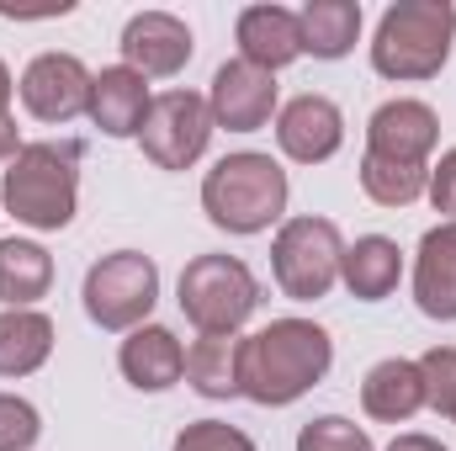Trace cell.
I'll use <instances>...</instances> for the list:
<instances>
[{
    "mask_svg": "<svg viewBox=\"0 0 456 451\" xmlns=\"http://www.w3.org/2000/svg\"><path fill=\"white\" fill-rule=\"evenodd\" d=\"M335 366V340L314 319H271L239 340V398L260 409H287L314 393Z\"/></svg>",
    "mask_w": 456,
    "mask_h": 451,
    "instance_id": "obj_1",
    "label": "cell"
},
{
    "mask_svg": "<svg viewBox=\"0 0 456 451\" xmlns=\"http://www.w3.org/2000/svg\"><path fill=\"white\" fill-rule=\"evenodd\" d=\"M80 160H86L80 138L21 144V154L5 165V181H0L5 213L16 224L37 228V234L69 228L75 224V208H80Z\"/></svg>",
    "mask_w": 456,
    "mask_h": 451,
    "instance_id": "obj_2",
    "label": "cell"
},
{
    "mask_svg": "<svg viewBox=\"0 0 456 451\" xmlns=\"http://www.w3.org/2000/svg\"><path fill=\"white\" fill-rule=\"evenodd\" d=\"M456 43V5L452 0H393L371 37V70L382 80H436Z\"/></svg>",
    "mask_w": 456,
    "mask_h": 451,
    "instance_id": "obj_3",
    "label": "cell"
},
{
    "mask_svg": "<svg viewBox=\"0 0 456 451\" xmlns=\"http://www.w3.org/2000/svg\"><path fill=\"white\" fill-rule=\"evenodd\" d=\"M287 197H292L287 170L260 149L224 154L202 176V213L224 234H265L287 218Z\"/></svg>",
    "mask_w": 456,
    "mask_h": 451,
    "instance_id": "obj_4",
    "label": "cell"
},
{
    "mask_svg": "<svg viewBox=\"0 0 456 451\" xmlns=\"http://www.w3.org/2000/svg\"><path fill=\"white\" fill-rule=\"evenodd\" d=\"M175 303L197 324V335H239L260 308V282L239 255H197L181 271Z\"/></svg>",
    "mask_w": 456,
    "mask_h": 451,
    "instance_id": "obj_5",
    "label": "cell"
},
{
    "mask_svg": "<svg viewBox=\"0 0 456 451\" xmlns=\"http://www.w3.org/2000/svg\"><path fill=\"white\" fill-rule=\"evenodd\" d=\"M80 298H86V319L96 330L133 335L149 324V314L159 303V266L138 250H112L86 271Z\"/></svg>",
    "mask_w": 456,
    "mask_h": 451,
    "instance_id": "obj_6",
    "label": "cell"
},
{
    "mask_svg": "<svg viewBox=\"0 0 456 451\" xmlns=\"http://www.w3.org/2000/svg\"><path fill=\"white\" fill-rule=\"evenodd\" d=\"M345 239L330 218H287L271 239V271L276 287L292 303H319L330 298V287L340 282Z\"/></svg>",
    "mask_w": 456,
    "mask_h": 451,
    "instance_id": "obj_7",
    "label": "cell"
},
{
    "mask_svg": "<svg viewBox=\"0 0 456 451\" xmlns=\"http://www.w3.org/2000/svg\"><path fill=\"white\" fill-rule=\"evenodd\" d=\"M138 144H143L149 165H159V170H191L208 154V144H213L208 96H197V91H165V96H154L143 127H138Z\"/></svg>",
    "mask_w": 456,
    "mask_h": 451,
    "instance_id": "obj_8",
    "label": "cell"
},
{
    "mask_svg": "<svg viewBox=\"0 0 456 451\" xmlns=\"http://www.w3.org/2000/svg\"><path fill=\"white\" fill-rule=\"evenodd\" d=\"M91 70L75 59V53H37L27 70H21V107L37 117V122H48V127H64V122H75V117H86L91 107Z\"/></svg>",
    "mask_w": 456,
    "mask_h": 451,
    "instance_id": "obj_9",
    "label": "cell"
},
{
    "mask_svg": "<svg viewBox=\"0 0 456 451\" xmlns=\"http://www.w3.org/2000/svg\"><path fill=\"white\" fill-rule=\"evenodd\" d=\"M208 112L213 127L228 133H260L271 117L281 112V91H276V75L244 64V59H228L213 75V91H208Z\"/></svg>",
    "mask_w": 456,
    "mask_h": 451,
    "instance_id": "obj_10",
    "label": "cell"
},
{
    "mask_svg": "<svg viewBox=\"0 0 456 451\" xmlns=\"http://www.w3.org/2000/svg\"><path fill=\"white\" fill-rule=\"evenodd\" d=\"M117 48H122V64L138 70L143 80H170V75H181V70L191 64V53H197L191 27H186L181 16H170V11H138V16H127Z\"/></svg>",
    "mask_w": 456,
    "mask_h": 451,
    "instance_id": "obj_11",
    "label": "cell"
},
{
    "mask_svg": "<svg viewBox=\"0 0 456 451\" xmlns=\"http://www.w3.org/2000/svg\"><path fill=\"white\" fill-rule=\"evenodd\" d=\"M436 144H441L436 107L409 102V96L382 102L366 122V154H382V160H398V165H430Z\"/></svg>",
    "mask_w": 456,
    "mask_h": 451,
    "instance_id": "obj_12",
    "label": "cell"
},
{
    "mask_svg": "<svg viewBox=\"0 0 456 451\" xmlns=\"http://www.w3.org/2000/svg\"><path fill=\"white\" fill-rule=\"evenodd\" d=\"M276 144L297 165H324V160L340 154V144H345V112L330 96L303 91V96H292L276 112Z\"/></svg>",
    "mask_w": 456,
    "mask_h": 451,
    "instance_id": "obj_13",
    "label": "cell"
},
{
    "mask_svg": "<svg viewBox=\"0 0 456 451\" xmlns=\"http://www.w3.org/2000/svg\"><path fill=\"white\" fill-rule=\"evenodd\" d=\"M233 37H239V59L265 70V75H276L292 59H303L297 11H287V5H244L239 21H233Z\"/></svg>",
    "mask_w": 456,
    "mask_h": 451,
    "instance_id": "obj_14",
    "label": "cell"
},
{
    "mask_svg": "<svg viewBox=\"0 0 456 451\" xmlns=\"http://www.w3.org/2000/svg\"><path fill=\"white\" fill-rule=\"evenodd\" d=\"M414 303L425 319L456 324V224H436L414 255Z\"/></svg>",
    "mask_w": 456,
    "mask_h": 451,
    "instance_id": "obj_15",
    "label": "cell"
},
{
    "mask_svg": "<svg viewBox=\"0 0 456 451\" xmlns=\"http://www.w3.org/2000/svg\"><path fill=\"white\" fill-rule=\"evenodd\" d=\"M117 366H122V377L138 393H165V388H175L186 377V345L170 335L165 324H143V330H133L122 340Z\"/></svg>",
    "mask_w": 456,
    "mask_h": 451,
    "instance_id": "obj_16",
    "label": "cell"
},
{
    "mask_svg": "<svg viewBox=\"0 0 456 451\" xmlns=\"http://www.w3.org/2000/svg\"><path fill=\"white\" fill-rule=\"evenodd\" d=\"M361 409H366V420H377V425H409V420L425 409L419 361H403V356L377 361V366L361 377Z\"/></svg>",
    "mask_w": 456,
    "mask_h": 451,
    "instance_id": "obj_17",
    "label": "cell"
},
{
    "mask_svg": "<svg viewBox=\"0 0 456 451\" xmlns=\"http://www.w3.org/2000/svg\"><path fill=\"white\" fill-rule=\"evenodd\" d=\"M149 102H154L149 96V80L138 70H127V64H112V70H102L91 80V107H86V117L107 138H138V127L149 117Z\"/></svg>",
    "mask_w": 456,
    "mask_h": 451,
    "instance_id": "obj_18",
    "label": "cell"
},
{
    "mask_svg": "<svg viewBox=\"0 0 456 451\" xmlns=\"http://www.w3.org/2000/svg\"><path fill=\"white\" fill-rule=\"evenodd\" d=\"M398 276H403V250H398L387 234H361L355 244H345L340 282H345L350 298L382 303V298L398 292Z\"/></svg>",
    "mask_w": 456,
    "mask_h": 451,
    "instance_id": "obj_19",
    "label": "cell"
},
{
    "mask_svg": "<svg viewBox=\"0 0 456 451\" xmlns=\"http://www.w3.org/2000/svg\"><path fill=\"white\" fill-rule=\"evenodd\" d=\"M53 287V255L37 239H0V303L5 308H32Z\"/></svg>",
    "mask_w": 456,
    "mask_h": 451,
    "instance_id": "obj_20",
    "label": "cell"
},
{
    "mask_svg": "<svg viewBox=\"0 0 456 451\" xmlns=\"http://www.w3.org/2000/svg\"><path fill=\"white\" fill-rule=\"evenodd\" d=\"M53 356V319L37 308H0V377H32Z\"/></svg>",
    "mask_w": 456,
    "mask_h": 451,
    "instance_id": "obj_21",
    "label": "cell"
},
{
    "mask_svg": "<svg viewBox=\"0 0 456 451\" xmlns=\"http://www.w3.org/2000/svg\"><path fill=\"white\" fill-rule=\"evenodd\" d=\"M297 32H303V53L345 59L361 37V5L355 0H308L297 11Z\"/></svg>",
    "mask_w": 456,
    "mask_h": 451,
    "instance_id": "obj_22",
    "label": "cell"
},
{
    "mask_svg": "<svg viewBox=\"0 0 456 451\" xmlns=\"http://www.w3.org/2000/svg\"><path fill=\"white\" fill-rule=\"evenodd\" d=\"M186 382L202 398H239V335H202L186 350Z\"/></svg>",
    "mask_w": 456,
    "mask_h": 451,
    "instance_id": "obj_23",
    "label": "cell"
},
{
    "mask_svg": "<svg viewBox=\"0 0 456 451\" xmlns=\"http://www.w3.org/2000/svg\"><path fill=\"white\" fill-rule=\"evenodd\" d=\"M361 192L377 208H409L430 192V165H398L382 154H361Z\"/></svg>",
    "mask_w": 456,
    "mask_h": 451,
    "instance_id": "obj_24",
    "label": "cell"
},
{
    "mask_svg": "<svg viewBox=\"0 0 456 451\" xmlns=\"http://www.w3.org/2000/svg\"><path fill=\"white\" fill-rule=\"evenodd\" d=\"M419 377H425V409L456 420V345H430L419 356Z\"/></svg>",
    "mask_w": 456,
    "mask_h": 451,
    "instance_id": "obj_25",
    "label": "cell"
},
{
    "mask_svg": "<svg viewBox=\"0 0 456 451\" xmlns=\"http://www.w3.org/2000/svg\"><path fill=\"white\" fill-rule=\"evenodd\" d=\"M297 451H371V436L345 414H319L297 430Z\"/></svg>",
    "mask_w": 456,
    "mask_h": 451,
    "instance_id": "obj_26",
    "label": "cell"
},
{
    "mask_svg": "<svg viewBox=\"0 0 456 451\" xmlns=\"http://www.w3.org/2000/svg\"><path fill=\"white\" fill-rule=\"evenodd\" d=\"M43 436V414L16 398V393H0V451H32Z\"/></svg>",
    "mask_w": 456,
    "mask_h": 451,
    "instance_id": "obj_27",
    "label": "cell"
},
{
    "mask_svg": "<svg viewBox=\"0 0 456 451\" xmlns=\"http://www.w3.org/2000/svg\"><path fill=\"white\" fill-rule=\"evenodd\" d=\"M170 451H255V441L239 430V425H224V420H191Z\"/></svg>",
    "mask_w": 456,
    "mask_h": 451,
    "instance_id": "obj_28",
    "label": "cell"
},
{
    "mask_svg": "<svg viewBox=\"0 0 456 451\" xmlns=\"http://www.w3.org/2000/svg\"><path fill=\"white\" fill-rule=\"evenodd\" d=\"M430 208L446 213V224H456V149H446L436 165H430Z\"/></svg>",
    "mask_w": 456,
    "mask_h": 451,
    "instance_id": "obj_29",
    "label": "cell"
},
{
    "mask_svg": "<svg viewBox=\"0 0 456 451\" xmlns=\"http://www.w3.org/2000/svg\"><path fill=\"white\" fill-rule=\"evenodd\" d=\"M21 154V127H16V117H0V165H11Z\"/></svg>",
    "mask_w": 456,
    "mask_h": 451,
    "instance_id": "obj_30",
    "label": "cell"
},
{
    "mask_svg": "<svg viewBox=\"0 0 456 451\" xmlns=\"http://www.w3.org/2000/svg\"><path fill=\"white\" fill-rule=\"evenodd\" d=\"M387 451H446L436 436H419V430H403V436H393V447Z\"/></svg>",
    "mask_w": 456,
    "mask_h": 451,
    "instance_id": "obj_31",
    "label": "cell"
},
{
    "mask_svg": "<svg viewBox=\"0 0 456 451\" xmlns=\"http://www.w3.org/2000/svg\"><path fill=\"white\" fill-rule=\"evenodd\" d=\"M11 91H16V80H11V70L0 59V117H11Z\"/></svg>",
    "mask_w": 456,
    "mask_h": 451,
    "instance_id": "obj_32",
    "label": "cell"
},
{
    "mask_svg": "<svg viewBox=\"0 0 456 451\" xmlns=\"http://www.w3.org/2000/svg\"><path fill=\"white\" fill-rule=\"evenodd\" d=\"M452 425H456V420H452Z\"/></svg>",
    "mask_w": 456,
    "mask_h": 451,
    "instance_id": "obj_33",
    "label": "cell"
}]
</instances>
